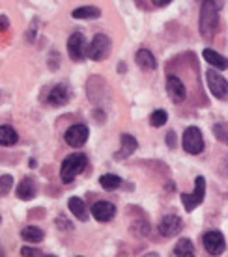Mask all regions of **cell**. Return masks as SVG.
Here are the masks:
<instances>
[{
  "mask_svg": "<svg viewBox=\"0 0 228 257\" xmlns=\"http://www.w3.org/2000/svg\"><path fill=\"white\" fill-rule=\"evenodd\" d=\"M219 6L221 4H217V2H202L200 23H198L202 38H213L215 36L217 26H219V10H221Z\"/></svg>",
  "mask_w": 228,
  "mask_h": 257,
  "instance_id": "1",
  "label": "cell"
},
{
  "mask_svg": "<svg viewBox=\"0 0 228 257\" xmlns=\"http://www.w3.org/2000/svg\"><path fill=\"white\" fill-rule=\"evenodd\" d=\"M86 164H88V159L83 153H73L69 157H65L64 162H62V168H60V177H62V181L64 183H71L85 170Z\"/></svg>",
  "mask_w": 228,
  "mask_h": 257,
  "instance_id": "2",
  "label": "cell"
},
{
  "mask_svg": "<svg viewBox=\"0 0 228 257\" xmlns=\"http://www.w3.org/2000/svg\"><path fill=\"white\" fill-rule=\"evenodd\" d=\"M111 49H112L111 38L105 36V34H98V36H94V39H92L88 49H86V56L90 60H94V62H101V60L109 58Z\"/></svg>",
  "mask_w": 228,
  "mask_h": 257,
  "instance_id": "3",
  "label": "cell"
},
{
  "mask_svg": "<svg viewBox=\"0 0 228 257\" xmlns=\"http://www.w3.org/2000/svg\"><path fill=\"white\" fill-rule=\"evenodd\" d=\"M204 196H206V179H204L202 175H198L195 179V190L191 194H185V192L182 194V201L185 211L187 212L195 211L196 207L204 201Z\"/></svg>",
  "mask_w": 228,
  "mask_h": 257,
  "instance_id": "4",
  "label": "cell"
},
{
  "mask_svg": "<svg viewBox=\"0 0 228 257\" xmlns=\"http://www.w3.org/2000/svg\"><path fill=\"white\" fill-rule=\"evenodd\" d=\"M206 84H208L211 95L217 97L219 101L228 99V80L222 75H219L215 69H209L206 73Z\"/></svg>",
  "mask_w": 228,
  "mask_h": 257,
  "instance_id": "5",
  "label": "cell"
},
{
  "mask_svg": "<svg viewBox=\"0 0 228 257\" xmlns=\"http://www.w3.org/2000/svg\"><path fill=\"white\" fill-rule=\"evenodd\" d=\"M182 146L183 149L191 155H198L204 151V138L198 127H187L182 136Z\"/></svg>",
  "mask_w": 228,
  "mask_h": 257,
  "instance_id": "6",
  "label": "cell"
},
{
  "mask_svg": "<svg viewBox=\"0 0 228 257\" xmlns=\"http://www.w3.org/2000/svg\"><path fill=\"white\" fill-rule=\"evenodd\" d=\"M202 242H204V248H206V251H208L209 255H221L222 251H224V248H226L222 233L217 231V229H209V231L204 233Z\"/></svg>",
  "mask_w": 228,
  "mask_h": 257,
  "instance_id": "7",
  "label": "cell"
},
{
  "mask_svg": "<svg viewBox=\"0 0 228 257\" xmlns=\"http://www.w3.org/2000/svg\"><path fill=\"white\" fill-rule=\"evenodd\" d=\"M88 135H90L88 127L83 125V123H77V125H71V127L65 131L64 138L71 148H81V146H85V142L88 140Z\"/></svg>",
  "mask_w": 228,
  "mask_h": 257,
  "instance_id": "8",
  "label": "cell"
},
{
  "mask_svg": "<svg viewBox=\"0 0 228 257\" xmlns=\"http://www.w3.org/2000/svg\"><path fill=\"white\" fill-rule=\"evenodd\" d=\"M67 52H69V58L73 62H81L86 56L85 51V36L81 32H75L69 36L67 39Z\"/></svg>",
  "mask_w": 228,
  "mask_h": 257,
  "instance_id": "9",
  "label": "cell"
},
{
  "mask_svg": "<svg viewBox=\"0 0 228 257\" xmlns=\"http://www.w3.org/2000/svg\"><path fill=\"white\" fill-rule=\"evenodd\" d=\"M182 227H183V222L176 214H167V216H163V220L159 222V233H161L165 238H170V237H174V235H178Z\"/></svg>",
  "mask_w": 228,
  "mask_h": 257,
  "instance_id": "10",
  "label": "cell"
},
{
  "mask_svg": "<svg viewBox=\"0 0 228 257\" xmlns=\"http://www.w3.org/2000/svg\"><path fill=\"white\" fill-rule=\"evenodd\" d=\"M92 214L99 222H111L116 216V207L112 205L111 201H96L92 205Z\"/></svg>",
  "mask_w": 228,
  "mask_h": 257,
  "instance_id": "11",
  "label": "cell"
},
{
  "mask_svg": "<svg viewBox=\"0 0 228 257\" xmlns=\"http://www.w3.org/2000/svg\"><path fill=\"white\" fill-rule=\"evenodd\" d=\"M167 91L174 103H183L187 97V90H185L183 82L174 75H169V78H167Z\"/></svg>",
  "mask_w": 228,
  "mask_h": 257,
  "instance_id": "12",
  "label": "cell"
},
{
  "mask_svg": "<svg viewBox=\"0 0 228 257\" xmlns=\"http://www.w3.org/2000/svg\"><path fill=\"white\" fill-rule=\"evenodd\" d=\"M137 148H138V142L135 136L122 135V138H120V149L116 151L114 159H116V161H124V159H127V157H131V155L135 153Z\"/></svg>",
  "mask_w": 228,
  "mask_h": 257,
  "instance_id": "13",
  "label": "cell"
},
{
  "mask_svg": "<svg viewBox=\"0 0 228 257\" xmlns=\"http://www.w3.org/2000/svg\"><path fill=\"white\" fill-rule=\"evenodd\" d=\"M47 99H49V103L52 106H64V104H67V101H69V90H67V86L65 84L54 86Z\"/></svg>",
  "mask_w": 228,
  "mask_h": 257,
  "instance_id": "14",
  "label": "cell"
},
{
  "mask_svg": "<svg viewBox=\"0 0 228 257\" xmlns=\"http://www.w3.org/2000/svg\"><path fill=\"white\" fill-rule=\"evenodd\" d=\"M135 62H137L138 67H142V69H156L157 67V60L156 56L151 54L148 49H140V51H137V54H135Z\"/></svg>",
  "mask_w": 228,
  "mask_h": 257,
  "instance_id": "15",
  "label": "cell"
},
{
  "mask_svg": "<svg viewBox=\"0 0 228 257\" xmlns=\"http://www.w3.org/2000/svg\"><path fill=\"white\" fill-rule=\"evenodd\" d=\"M34 196H36V183H34L32 177H25V179L17 185V198L30 201Z\"/></svg>",
  "mask_w": 228,
  "mask_h": 257,
  "instance_id": "16",
  "label": "cell"
},
{
  "mask_svg": "<svg viewBox=\"0 0 228 257\" xmlns=\"http://www.w3.org/2000/svg\"><path fill=\"white\" fill-rule=\"evenodd\" d=\"M202 56L211 67H217V69H228V58H224L222 54L215 52L213 49H204Z\"/></svg>",
  "mask_w": 228,
  "mask_h": 257,
  "instance_id": "17",
  "label": "cell"
},
{
  "mask_svg": "<svg viewBox=\"0 0 228 257\" xmlns=\"http://www.w3.org/2000/svg\"><path fill=\"white\" fill-rule=\"evenodd\" d=\"M21 237H23V240L30 242V244H38V242L43 240L45 233L41 231L39 227H36V225H28V227H25V229L21 231Z\"/></svg>",
  "mask_w": 228,
  "mask_h": 257,
  "instance_id": "18",
  "label": "cell"
},
{
  "mask_svg": "<svg viewBox=\"0 0 228 257\" xmlns=\"http://www.w3.org/2000/svg\"><path fill=\"white\" fill-rule=\"evenodd\" d=\"M71 15L73 19H98V17H101V10L96 6H81Z\"/></svg>",
  "mask_w": 228,
  "mask_h": 257,
  "instance_id": "19",
  "label": "cell"
},
{
  "mask_svg": "<svg viewBox=\"0 0 228 257\" xmlns=\"http://www.w3.org/2000/svg\"><path fill=\"white\" fill-rule=\"evenodd\" d=\"M67 207H69V211H71V214L75 216V218L83 220V222L88 218V214H86V205L81 198H71L69 201H67Z\"/></svg>",
  "mask_w": 228,
  "mask_h": 257,
  "instance_id": "20",
  "label": "cell"
},
{
  "mask_svg": "<svg viewBox=\"0 0 228 257\" xmlns=\"http://www.w3.org/2000/svg\"><path fill=\"white\" fill-rule=\"evenodd\" d=\"M174 255L176 257H195V246L189 238H180L174 246Z\"/></svg>",
  "mask_w": 228,
  "mask_h": 257,
  "instance_id": "21",
  "label": "cell"
},
{
  "mask_svg": "<svg viewBox=\"0 0 228 257\" xmlns=\"http://www.w3.org/2000/svg\"><path fill=\"white\" fill-rule=\"evenodd\" d=\"M19 140V135L15 133V128L10 127V125H2L0 127V144L2 146H13Z\"/></svg>",
  "mask_w": 228,
  "mask_h": 257,
  "instance_id": "22",
  "label": "cell"
},
{
  "mask_svg": "<svg viewBox=\"0 0 228 257\" xmlns=\"http://www.w3.org/2000/svg\"><path fill=\"white\" fill-rule=\"evenodd\" d=\"M99 183H101V187H103L105 190H116V188L122 185V179L114 174H105V175H101Z\"/></svg>",
  "mask_w": 228,
  "mask_h": 257,
  "instance_id": "23",
  "label": "cell"
},
{
  "mask_svg": "<svg viewBox=\"0 0 228 257\" xmlns=\"http://www.w3.org/2000/svg\"><path fill=\"white\" fill-rule=\"evenodd\" d=\"M167 119H169V114L165 110H156L150 117V123L154 127H163L165 123H167Z\"/></svg>",
  "mask_w": 228,
  "mask_h": 257,
  "instance_id": "24",
  "label": "cell"
},
{
  "mask_svg": "<svg viewBox=\"0 0 228 257\" xmlns=\"http://www.w3.org/2000/svg\"><path fill=\"white\" fill-rule=\"evenodd\" d=\"M12 187H13L12 175H2V177H0V194H2V196H6Z\"/></svg>",
  "mask_w": 228,
  "mask_h": 257,
  "instance_id": "25",
  "label": "cell"
},
{
  "mask_svg": "<svg viewBox=\"0 0 228 257\" xmlns=\"http://www.w3.org/2000/svg\"><path fill=\"white\" fill-rule=\"evenodd\" d=\"M222 128H224V127H222L221 123H217L215 127H213V131H215L217 138H221V140H224V142H226V144H228V133H226V131L222 133Z\"/></svg>",
  "mask_w": 228,
  "mask_h": 257,
  "instance_id": "26",
  "label": "cell"
},
{
  "mask_svg": "<svg viewBox=\"0 0 228 257\" xmlns=\"http://www.w3.org/2000/svg\"><path fill=\"white\" fill-rule=\"evenodd\" d=\"M23 255H25V257H38L39 251L32 250V248H23Z\"/></svg>",
  "mask_w": 228,
  "mask_h": 257,
  "instance_id": "27",
  "label": "cell"
},
{
  "mask_svg": "<svg viewBox=\"0 0 228 257\" xmlns=\"http://www.w3.org/2000/svg\"><path fill=\"white\" fill-rule=\"evenodd\" d=\"M0 23H2V25H0L2 32H4V30H8V25H10V23H8V17H6V15H2V17H0Z\"/></svg>",
  "mask_w": 228,
  "mask_h": 257,
  "instance_id": "28",
  "label": "cell"
},
{
  "mask_svg": "<svg viewBox=\"0 0 228 257\" xmlns=\"http://www.w3.org/2000/svg\"><path fill=\"white\" fill-rule=\"evenodd\" d=\"M167 142H169V148H176V142H174V133H169V136H167Z\"/></svg>",
  "mask_w": 228,
  "mask_h": 257,
  "instance_id": "29",
  "label": "cell"
},
{
  "mask_svg": "<svg viewBox=\"0 0 228 257\" xmlns=\"http://www.w3.org/2000/svg\"><path fill=\"white\" fill-rule=\"evenodd\" d=\"M154 4H156V6H169V4H170V0H156Z\"/></svg>",
  "mask_w": 228,
  "mask_h": 257,
  "instance_id": "30",
  "label": "cell"
},
{
  "mask_svg": "<svg viewBox=\"0 0 228 257\" xmlns=\"http://www.w3.org/2000/svg\"><path fill=\"white\" fill-rule=\"evenodd\" d=\"M142 257H159V255H157L156 251H150V253H146V255H142Z\"/></svg>",
  "mask_w": 228,
  "mask_h": 257,
  "instance_id": "31",
  "label": "cell"
},
{
  "mask_svg": "<svg viewBox=\"0 0 228 257\" xmlns=\"http://www.w3.org/2000/svg\"><path fill=\"white\" fill-rule=\"evenodd\" d=\"M49 257H52V255H49Z\"/></svg>",
  "mask_w": 228,
  "mask_h": 257,
  "instance_id": "32",
  "label": "cell"
}]
</instances>
